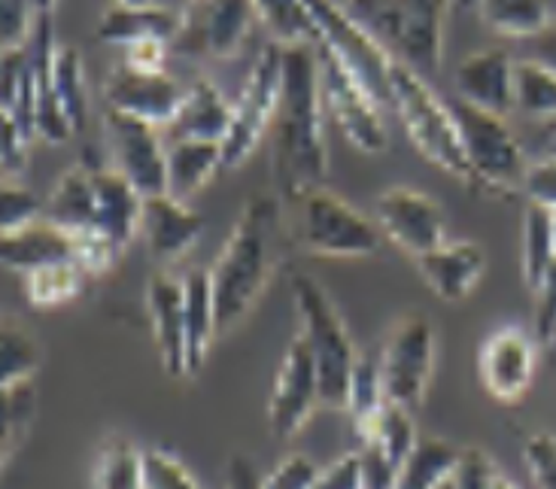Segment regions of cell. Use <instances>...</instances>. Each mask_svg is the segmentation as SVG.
Listing matches in <instances>:
<instances>
[{
    "label": "cell",
    "instance_id": "1",
    "mask_svg": "<svg viewBox=\"0 0 556 489\" xmlns=\"http://www.w3.org/2000/svg\"><path fill=\"white\" fill-rule=\"evenodd\" d=\"M323 106L316 46H283V91L271 125V167L280 201L299 204L304 195L326 189Z\"/></svg>",
    "mask_w": 556,
    "mask_h": 489
},
{
    "label": "cell",
    "instance_id": "2",
    "mask_svg": "<svg viewBox=\"0 0 556 489\" xmlns=\"http://www.w3.org/2000/svg\"><path fill=\"white\" fill-rule=\"evenodd\" d=\"M280 198L253 195L211 267L216 335L241 326L280 262Z\"/></svg>",
    "mask_w": 556,
    "mask_h": 489
},
{
    "label": "cell",
    "instance_id": "3",
    "mask_svg": "<svg viewBox=\"0 0 556 489\" xmlns=\"http://www.w3.org/2000/svg\"><path fill=\"white\" fill-rule=\"evenodd\" d=\"M346 13L387 46L392 59L432 79L444 59L451 0H346Z\"/></svg>",
    "mask_w": 556,
    "mask_h": 489
},
{
    "label": "cell",
    "instance_id": "4",
    "mask_svg": "<svg viewBox=\"0 0 556 489\" xmlns=\"http://www.w3.org/2000/svg\"><path fill=\"white\" fill-rule=\"evenodd\" d=\"M392 104H395V116L402 120L407 137L420 149L422 159H429L451 177L471 186V167H468L453 106L438 98L429 79H422L399 61L392 67Z\"/></svg>",
    "mask_w": 556,
    "mask_h": 489
},
{
    "label": "cell",
    "instance_id": "5",
    "mask_svg": "<svg viewBox=\"0 0 556 489\" xmlns=\"http://www.w3.org/2000/svg\"><path fill=\"white\" fill-rule=\"evenodd\" d=\"M292 296H295V311L301 316V338L307 343L319 371L323 408H344L350 374L359 362L356 343L350 338L338 308L331 304L326 289L314 277L295 274Z\"/></svg>",
    "mask_w": 556,
    "mask_h": 489
},
{
    "label": "cell",
    "instance_id": "6",
    "mask_svg": "<svg viewBox=\"0 0 556 489\" xmlns=\"http://www.w3.org/2000/svg\"><path fill=\"white\" fill-rule=\"evenodd\" d=\"M307 7H311V15H314V46L334 55L346 74L375 98L380 110L395 113V104H392V67H395V59L387 52V46L380 43L371 30L362 28L359 22L346 13L344 3L307 0Z\"/></svg>",
    "mask_w": 556,
    "mask_h": 489
},
{
    "label": "cell",
    "instance_id": "7",
    "mask_svg": "<svg viewBox=\"0 0 556 489\" xmlns=\"http://www.w3.org/2000/svg\"><path fill=\"white\" fill-rule=\"evenodd\" d=\"M451 106L471 167V186L490 195L523 192L529 171L527 152L505 116H493L466 101H453Z\"/></svg>",
    "mask_w": 556,
    "mask_h": 489
},
{
    "label": "cell",
    "instance_id": "8",
    "mask_svg": "<svg viewBox=\"0 0 556 489\" xmlns=\"http://www.w3.org/2000/svg\"><path fill=\"white\" fill-rule=\"evenodd\" d=\"M301 247L326 259H368L383 247L380 231L344 198L316 189L304 195L299 204Z\"/></svg>",
    "mask_w": 556,
    "mask_h": 489
},
{
    "label": "cell",
    "instance_id": "9",
    "mask_svg": "<svg viewBox=\"0 0 556 489\" xmlns=\"http://www.w3.org/2000/svg\"><path fill=\"white\" fill-rule=\"evenodd\" d=\"M180 15L170 52L211 61L235 59L258 18L253 0H189Z\"/></svg>",
    "mask_w": 556,
    "mask_h": 489
},
{
    "label": "cell",
    "instance_id": "10",
    "mask_svg": "<svg viewBox=\"0 0 556 489\" xmlns=\"http://www.w3.org/2000/svg\"><path fill=\"white\" fill-rule=\"evenodd\" d=\"M280 91H283V43L274 40L256 55V64L235 104V125L223 140L226 171L247 162L258 147V140L271 131Z\"/></svg>",
    "mask_w": 556,
    "mask_h": 489
},
{
    "label": "cell",
    "instance_id": "11",
    "mask_svg": "<svg viewBox=\"0 0 556 489\" xmlns=\"http://www.w3.org/2000/svg\"><path fill=\"white\" fill-rule=\"evenodd\" d=\"M432 368H435V328L422 313H410L392 328L380 356L387 401L417 411L426 399Z\"/></svg>",
    "mask_w": 556,
    "mask_h": 489
},
{
    "label": "cell",
    "instance_id": "12",
    "mask_svg": "<svg viewBox=\"0 0 556 489\" xmlns=\"http://www.w3.org/2000/svg\"><path fill=\"white\" fill-rule=\"evenodd\" d=\"M104 134L113 167L137 192L143 198L167 195V149L155 125L106 110Z\"/></svg>",
    "mask_w": 556,
    "mask_h": 489
},
{
    "label": "cell",
    "instance_id": "13",
    "mask_svg": "<svg viewBox=\"0 0 556 489\" xmlns=\"http://www.w3.org/2000/svg\"><path fill=\"white\" fill-rule=\"evenodd\" d=\"M316 61H319L323 101H326L346 140L359 152H371V155L383 152L387 149V125H383V110L377 106L375 98L346 74L334 55H329L319 46H316Z\"/></svg>",
    "mask_w": 556,
    "mask_h": 489
},
{
    "label": "cell",
    "instance_id": "14",
    "mask_svg": "<svg viewBox=\"0 0 556 489\" xmlns=\"http://www.w3.org/2000/svg\"><path fill=\"white\" fill-rule=\"evenodd\" d=\"M323 404L319 392V371L307 350L304 338L286 347L283 362L274 380L271 401H268V426L277 438H292L304 429V423L314 416V411Z\"/></svg>",
    "mask_w": 556,
    "mask_h": 489
},
{
    "label": "cell",
    "instance_id": "15",
    "mask_svg": "<svg viewBox=\"0 0 556 489\" xmlns=\"http://www.w3.org/2000/svg\"><path fill=\"white\" fill-rule=\"evenodd\" d=\"M377 225L395 247L410 252L414 259L447 243L444 210L429 195L407 186H395L377 198Z\"/></svg>",
    "mask_w": 556,
    "mask_h": 489
},
{
    "label": "cell",
    "instance_id": "16",
    "mask_svg": "<svg viewBox=\"0 0 556 489\" xmlns=\"http://www.w3.org/2000/svg\"><path fill=\"white\" fill-rule=\"evenodd\" d=\"M186 91L170 74H137L125 64H116L104 79L106 110L150 122L155 128H167L174 122Z\"/></svg>",
    "mask_w": 556,
    "mask_h": 489
},
{
    "label": "cell",
    "instance_id": "17",
    "mask_svg": "<svg viewBox=\"0 0 556 489\" xmlns=\"http://www.w3.org/2000/svg\"><path fill=\"white\" fill-rule=\"evenodd\" d=\"M535 377V341L520 326L493 331L481 347V380L498 401H520Z\"/></svg>",
    "mask_w": 556,
    "mask_h": 489
},
{
    "label": "cell",
    "instance_id": "18",
    "mask_svg": "<svg viewBox=\"0 0 556 489\" xmlns=\"http://www.w3.org/2000/svg\"><path fill=\"white\" fill-rule=\"evenodd\" d=\"M201 235H204V216L189 208L186 201H177L170 195L143 198L140 238L155 262H162V265L177 262L195 247Z\"/></svg>",
    "mask_w": 556,
    "mask_h": 489
},
{
    "label": "cell",
    "instance_id": "19",
    "mask_svg": "<svg viewBox=\"0 0 556 489\" xmlns=\"http://www.w3.org/2000/svg\"><path fill=\"white\" fill-rule=\"evenodd\" d=\"M94 183V235L125 250L140 235L143 195L116 167H91Z\"/></svg>",
    "mask_w": 556,
    "mask_h": 489
},
{
    "label": "cell",
    "instance_id": "20",
    "mask_svg": "<svg viewBox=\"0 0 556 489\" xmlns=\"http://www.w3.org/2000/svg\"><path fill=\"white\" fill-rule=\"evenodd\" d=\"M514 64L502 49L471 52L456 67V95L459 101L486 110L493 116H508L514 110Z\"/></svg>",
    "mask_w": 556,
    "mask_h": 489
},
{
    "label": "cell",
    "instance_id": "21",
    "mask_svg": "<svg viewBox=\"0 0 556 489\" xmlns=\"http://www.w3.org/2000/svg\"><path fill=\"white\" fill-rule=\"evenodd\" d=\"M147 308L152 316L155 350L162 368L170 377H186V296L182 280L170 274H155L147 289Z\"/></svg>",
    "mask_w": 556,
    "mask_h": 489
},
{
    "label": "cell",
    "instance_id": "22",
    "mask_svg": "<svg viewBox=\"0 0 556 489\" xmlns=\"http://www.w3.org/2000/svg\"><path fill=\"white\" fill-rule=\"evenodd\" d=\"M0 259H3L7 271L28 277L34 271H43V267L79 262V240L59 225L40 220V223L28 225L22 231L3 235Z\"/></svg>",
    "mask_w": 556,
    "mask_h": 489
},
{
    "label": "cell",
    "instance_id": "23",
    "mask_svg": "<svg viewBox=\"0 0 556 489\" xmlns=\"http://www.w3.org/2000/svg\"><path fill=\"white\" fill-rule=\"evenodd\" d=\"M235 125V104L228 101L223 91L213 86L211 79H195L186 101H182L180 113L167 125V140H211V143H223Z\"/></svg>",
    "mask_w": 556,
    "mask_h": 489
},
{
    "label": "cell",
    "instance_id": "24",
    "mask_svg": "<svg viewBox=\"0 0 556 489\" xmlns=\"http://www.w3.org/2000/svg\"><path fill=\"white\" fill-rule=\"evenodd\" d=\"M422 280L441 301H459L466 298L483 277L486 255L471 240H447L438 250L426 252L417 259Z\"/></svg>",
    "mask_w": 556,
    "mask_h": 489
},
{
    "label": "cell",
    "instance_id": "25",
    "mask_svg": "<svg viewBox=\"0 0 556 489\" xmlns=\"http://www.w3.org/2000/svg\"><path fill=\"white\" fill-rule=\"evenodd\" d=\"M182 15L177 10H167L159 3H143V7H125L116 3L110 7L98 28H94V40L104 46H128L143 43V40H165L174 43L177 30H180Z\"/></svg>",
    "mask_w": 556,
    "mask_h": 489
},
{
    "label": "cell",
    "instance_id": "26",
    "mask_svg": "<svg viewBox=\"0 0 556 489\" xmlns=\"http://www.w3.org/2000/svg\"><path fill=\"white\" fill-rule=\"evenodd\" d=\"M186 296V374H195L207 362L216 335V304H213L211 271L192 267L182 277Z\"/></svg>",
    "mask_w": 556,
    "mask_h": 489
},
{
    "label": "cell",
    "instance_id": "27",
    "mask_svg": "<svg viewBox=\"0 0 556 489\" xmlns=\"http://www.w3.org/2000/svg\"><path fill=\"white\" fill-rule=\"evenodd\" d=\"M43 220L64 228L74 238L94 235V183H91V167L76 164V167L61 174L52 195L46 198Z\"/></svg>",
    "mask_w": 556,
    "mask_h": 489
},
{
    "label": "cell",
    "instance_id": "28",
    "mask_svg": "<svg viewBox=\"0 0 556 489\" xmlns=\"http://www.w3.org/2000/svg\"><path fill=\"white\" fill-rule=\"evenodd\" d=\"M219 171H226L223 143H211V140H177V143L167 147V195L177 198V201H189Z\"/></svg>",
    "mask_w": 556,
    "mask_h": 489
},
{
    "label": "cell",
    "instance_id": "29",
    "mask_svg": "<svg viewBox=\"0 0 556 489\" xmlns=\"http://www.w3.org/2000/svg\"><path fill=\"white\" fill-rule=\"evenodd\" d=\"M463 447L451 444L444 438L420 435L414 450L399 468V484L395 489H441L463 462Z\"/></svg>",
    "mask_w": 556,
    "mask_h": 489
},
{
    "label": "cell",
    "instance_id": "30",
    "mask_svg": "<svg viewBox=\"0 0 556 489\" xmlns=\"http://www.w3.org/2000/svg\"><path fill=\"white\" fill-rule=\"evenodd\" d=\"M475 13L486 28L505 37H520V40L539 37L554 22L544 0H481Z\"/></svg>",
    "mask_w": 556,
    "mask_h": 489
},
{
    "label": "cell",
    "instance_id": "31",
    "mask_svg": "<svg viewBox=\"0 0 556 489\" xmlns=\"http://www.w3.org/2000/svg\"><path fill=\"white\" fill-rule=\"evenodd\" d=\"M520 265H523V283L529 292H535L556 265L554 243V213L535 204H527L523 213V250H520Z\"/></svg>",
    "mask_w": 556,
    "mask_h": 489
},
{
    "label": "cell",
    "instance_id": "32",
    "mask_svg": "<svg viewBox=\"0 0 556 489\" xmlns=\"http://www.w3.org/2000/svg\"><path fill=\"white\" fill-rule=\"evenodd\" d=\"M52 91L64 116L74 125V134L83 131L89 122V86H86V64L76 46H59L52 64Z\"/></svg>",
    "mask_w": 556,
    "mask_h": 489
},
{
    "label": "cell",
    "instance_id": "33",
    "mask_svg": "<svg viewBox=\"0 0 556 489\" xmlns=\"http://www.w3.org/2000/svg\"><path fill=\"white\" fill-rule=\"evenodd\" d=\"M0 408H3V419H0V460L10 465L15 450H22L28 441V431L37 416V389L34 380H22L13 386H0Z\"/></svg>",
    "mask_w": 556,
    "mask_h": 489
},
{
    "label": "cell",
    "instance_id": "34",
    "mask_svg": "<svg viewBox=\"0 0 556 489\" xmlns=\"http://www.w3.org/2000/svg\"><path fill=\"white\" fill-rule=\"evenodd\" d=\"M514 110L532 120H556V71L542 61L520 59L514 64Z\"/></svg>",
    "mask_w": 556,
    "mask_h": 489
},
{
    "label": "cell",
    "instance_id": "35",
    "mask_svg": "<svg viewBox=\"0 0 556 489\" xmlns=\"http://www.w3.org/2000/svg\"><path fill=\"white\" fill-rule=\"evenodd\" d=\"M91 274L79 262H67V265H52L43 271H34L25 277V289H28V301L37 311H52L67 301H74L86 292Z\"/></svg>",
    "mask_w": 556,
    "mask_h": 489
},
{
    "label": "cell",
    "instance_id": "36",
    "mask_svg": "<svg viewBox=\"0 0 556 489\" xmlns=\"http://www.w3.org/2000/svg\"><path fill=\"white\" fill-rule=\"evenodd\" d=\"M94 489H147L143 453L125 435H113L101 447L94 465Z\"/></svg>",
    "mask_w": 556,
    "mask_h": 489
},
{
    "label": "cell",
    "instance_id": "37",
    "mask_svg": "<svg viewBox=\"0 0 556 489\" xmlns=\"http://www.w3.org/2000/svg\"><path fill=\"white\" fill-rule=\"evenodd\" d=\"M258 18L283 46H314L316 28L307 0H253Z\"/></svg>",
    "mask_w": 556,
    "mask_h": 489
},
{
    "label": "cell",
    "instance_id": "38",
    "mask_svg": "<svg viewBox=\"0 0 556 489\" xmlns=\"http://www.w3.org/2000/svg\"><path fill=\"white\" fill-rule=\"evenodd\" d=\"M383 404H387V389H383L380 362H375L371 356H359L356 368L350 374L344 404V411L350 414L359 435L375 423V416L383 411Z\"/></svg>",
    "mask_w": 556,
    "mask_h": 489
},
{
    "label": "cell",
    "instance_id": "39",
    "mask_svg": "<svg viewBox=\"0 0 556 489\" xmlns=\"http://www.w3.org/2000/svg\"><path fill=\"white\" fill-rule=\"evenodd\" d=\"M362 441H375L387 456H390L399 468H402V462L407 460V453L414 450L417 444V429H414V419H410V411L402 408V404H392L387 401L383 404V411L375 416V423L368 426V429L359 435Z\"/></svg>",
    "mask_w": 556,
    "mask_h": 489
},
{
    "label": "cell",
    "instance_id": "40",
    "mask_svg": "<svg viewBox=\"0 0 556 489\" xmlns=\"http://www.w3.org/2000/svg\"><path fill=\"white\" fill-rule=\"evenodd\" d=\"M40 368V347L28 328L15 326L13 319H3L0 328V386L34 380Z\"/></svg>",
    "mask_w": 556,
    "mask_h": 489
},
{
    "label": "cell",
    "instance_id": "41",
    "mask_svg": "<svg viewBox=\"0 0 556 489\" xmlns=\"http://www.w3.org/2000/svg\"><path fill=\"white\" fill-rule=\"evenodd\" d=\"M0 220H3V235L22 231L28 225L43 220V204L40 198L25 189L15 179H3V204H0Z\"/></svg>",
    "mask_w": 556,
    "mask_h": 489
},
{
    "label": "cell",
    "instance_id": "42",
    "mask_svg": "<svg viewBox=\"0 0 556 489\" xmlns=\"http://www.w3.org/2000/svg\"><path fill=\"white\" fill-rule=\"evenodd\" d=\"M143 475H147V489H204L189 475V468L162 447L143 450Z\"/></svg>",
    "mask_w": 556,
    "mask_h": 489
},
{
    "label": "cell",
    "instance_id": "43",
    "mask_svg": "<svg viewBox=\"0 0 556 489\" xmlns=\"http://www.w3.org/2000/svg\"><path fill=\"white\" fill-rule=\"evenodd\" d=\"M34 0H0V52L25 49L37 25Z\"/></svg>",
    "mask_w": 556,
    "mask_h": 489
},
{
    "label": "cell",
    "instance_id": "44",
    "mask_svg": "<svg viewBox=\"0 0 556 489\" xmlns=\"http://www.w3.org/2000/svg\"><path fill=\"white\" fill-rule=\"evenodd\" d=\"M529 477L535 489H556V438L554 435H529L523 444Z\"/></svg>",
    "mask_w": 556,
    "mask_h": 489
},
{
    "label": "cell",
    "instance_id": "45",
    "mask_svg": "<svg viewBox=\"0 0 556 489\" xmlns=\"http://www.w3.org/2000/svg\"><path fill=\"white\" fill-rule=\"evenodd\" d=\"M316 477H319V468L314 460L301 453H289L262 477V489H314Z\"/></svg>",
    "mask_w": 556,
    "mask_h": 489
},
{
    "label": "cell",
    "instance_id": "46",
    "mask_svg": "<svg viewBox=\"0 0 556 489\" xmlns=\"http://www.w3.org/2000/svg\"><path fill=\"white\" fill-rule=\"evenodd\" d=\"M523 195L529 204L556 213V155L529 162L527 179H523Z\"/></svg>",
    "mask_w": 556,
    "mask_h": 489
},
{
    "label": "cell",
    "instance_id": "47",
    "mask_svg": "<svg viewBox=\"0 0 556 489\" xmlns=\"http://www.w3.org/2000/svg\"><path fill=\"white\" fill-rule=\"evenodd\" d=\"M496 472L498 468L483 450H478V447H466L459 468L453 472L451 480L441 489H486Z\"/></svg>",
    "mask_w": 556,
    "mask_h": 489
},
{
    "label": "cell",
    "instance_id": "48",
    "mask_svg": "<svg viewBox=\"0 0 556 489\" xmlns=\"http://www.w3.org/2000/svg\"><path fill=\"white\" fill-rule=\"evenodd\" d=\"M359 460L362 475H365V489H395V484H399V465L375 441H362Z\"/></svg>",
    "mask_w": 556,
    "mask_h": 489
},
{
    "label": "cell",
    "instance_id": "49",
    "mask_svg": "<svg viewBox=\"0 0 556 489\" xmlns=\"http://www.w3.org/2000/svg\"><path fill=\"white\" fill-rule=\"evenodd\" d=\"M314 489H365L359 450L344 453L341 460L331 462L329 468H323L319 477H316Z\"/></svg>",
    "mask_w": 556,
    "mask_h": 489
},
{
    "label": "cell",
    "instance_id": "50",
    "mask_svg": "<svg viewBox=\"0 0 556 489\" xmlns=\"http://www.w3.org/2000/svg\"><path fill=\"white\" fill-rule=\"evenodd\" d=\"M532 296H535V338L551 347L556 341V265Z\"/></svg>",
    "mask_w": 556,
    "mask_h": 489
},
{
    "label": "cell",
    "instance_id": "51",
    "mask_svg": "<svg viewBox=\"0 0 556 489\" xmlns=\"http://www.w3.org/2000/svg\"><path fill=\"white\" fill-rule=\"evenodd\" d=\"M167 55H170V43L165 40H143V43L128 46L122 52L125 67H131L137 74H167Z\"/></svg>",
    "mask_w": 556,
    "mask_h": 489
},
{
    "label": "cell",
    "instance_id": "52",
    "mask_svg": "<svg viewBox=\"0 0 556 489\" xmlns=\"http://www.w3.org/2000/svg\"><path fill=\"white\" fill-rule=\"evenodd\" d=\"M3 120V149H0V167H3V179H15L22 177L25 164H28V137L15 128L13 120L0 116Z\"/></svg>",
    "mask_w": 556,
    "mask_h": 489
},
{
    "label": "cell",
    "instance_id": "53",
    "mask_svg": "<svg viewBox=\"0 0 556 489\" xmlns=\"http://www.w3.org/2000/svg\"><path fill=\"white\" fill-rule=\"evenodd\" d=\"M228 489H262V477L250 456L235 453L228 460Z\"/></svg>",
    "mask_w": 556,
    "mask_h": 489
},
{
    "label": "cell",
    "instance_id": "54",
    "mask_svg": "<svg viewBox=\"0 0 556 489\" xmlns=\"http://www.w3.org/2000/svg\"><path fill=\"white\" fill-rule=\"evenodd\" d=\"M529 59L542 61L544 67L556 71V18L547 25V30L529 40Z\"/></svg>",
    "mask_w": 556,
    "mask_h": 489
},
{
    "label": "cell",
    "instance_id": "55",
    "mask_svg": "<svg viewBox=\"0 0 556 489\" xmlns=\"http://www.w3.org/2000/svg\"><path fill=\"white\" fill-rule=\"evenodd\" d=\"M486 489H520V487H517L514 480H508V477L502 475V472H496V475H493V480H490V487H486Z\"/></svg>",
    "mask_w": 556,
    "mask_h": 489
},
{
    "label": "cell",
    "instance_id": "56",
    "mask_svg": "<svg viewBox=\"0 0 556 489\" xmlns=\"http://www.w3.org/2000/svg\"><path fill=\"white\" fill-rule=\"evenodd\" d=\"M34 3H37V13H55L59 0H34Z\"/></svg>",
    "mask_w": 556,
    "mask_h": 489
},
{
    "label": "cell",
    "instance_id": "57",
    "mask_svg": "<svg viewBox=\"0 0 556 489\" xmlns=\"http://www.w3.org/2000/svg\"><path fill=\"white\" fill-rule=\"evenodd\" d=\"M478 3H481V0H456V7H459L463 13H468V10H475Z\"/></svg>",
    "mask_w": 556,
    "mask_h": 489
},
{
    "label": "cell",
    "instance_id": "58",
    "mask_svg": "<svg viewBox=\"0 0 556 489\" xmlns=\"http://www.w3.org/2000/svg\"><path fill=\"white\" fill-rule=\"evenodd\" d=\"M116 3H125V7H143V3H152V0H116Z\"/></svg>",
    "mask_w": 556,
    "mask_h": 489
},
{
    "label": "cell",
    "instance_id": "59",
    "mask_svg": "<svg viewBox=\"0 0 556 489\" xmlns=\"http://www.w3.org/2000/svg\"><path fill=\"white\" fill-rule=\"evenodd\" d=\"M554 243H556V213H554Z\"/></svg>",
    "mask_w": 556,
    "mask_h": 489
},
{
    "label": "cell",
    "instance_id": "60",
    "mask_svg": "<svg viewBox=\"0 0 556 489\" xmlns=\"http://www.w3.org/2000/svg\"><path fill=\"white\" fill-rule=\"evenodd\" d=\"M554 155H556V143H554Z\"/></svg>",
    "mask_w": 556,
    "mask_h": 489
}]
</instances>
